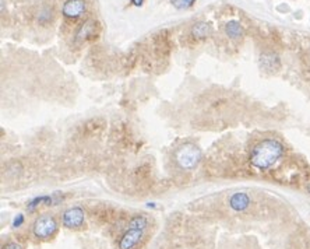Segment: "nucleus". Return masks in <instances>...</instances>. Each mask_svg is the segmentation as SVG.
Returning <instances> with one entry per match:
<instances>
[{
  "label": "nucleus",
  "mask_w": 310,
  "mask_h": 249,
  "mask_svg": "<svg viewBox=\"0 0 310 249\" xmlns=\"http://www.w3.org/2000/svg\"><path fill=\"white\" fill-rule=\"evenodd\" d=\"M3 249H21V245L17 242H9L7 245H4Z\"/></svg>",
  "instance_id": "15"
},
{
  "label": "nucleus",
  "mask_w": 310,
  "mask_h": 249,
  "mask_svg": "<svg viewBox=\"0 0 310 249\" xmlns=\"http://www.w3.org/2000/svg\"><path fill=\"white\" fill-rule=\"evenodd\" d=\"M131 1H133V4H134V6H141L144 0H131Z\"/></svg>",
  "instance_id": "16"
},
{
  "label": "nucleus",
  "mask_w": 310,
  "mask_h": 249,
  "mask_svg": "<svg viewBox=\"0 0 310 249\" xmlns=\"http://www.w3.org/2000/svg\"><path fill=\"white\" fill-rule=\"evenodd\" d=\"M308 189H309V194H310V185H309V186H308Z\"/></svg>",
  "instance_id": "17"
},
{
  "label": "nucleus",
  "mask_w": 310,
  "mask_h": 249,
  "mask_svg": "<svg viewBox=\"0 0 310 249\" xmlns=\"http://www.w3.org/2000/svg\"><path fill=\"white\" fill-rule=\"evenodd\" d=\"M225 32H227L228 37L236 39V38L242 37L243 28H242V26H240L237 21H229L228 24L225 26Z\"/></svg>",
  "instance_id": "11"
},
{
  "label": "nucleus",
  "mask_w": 310,
  "mask_h": 249,
  "mask_svg": "<svg viewBox=\"0 0 310 249\" xmlns=\"http://www.w3.org/2000/svg\"><path fill=\"white\" fill-rule=\"evenodd\" d=\"M23 222H24V216H23V214H19V216L14 219V221H13V227L19 228V227L23 225Z\"/></svg>",
  "instance_id": "14"
},
{
  "label": "nucleus",
  "mask_w": 310,
  "mask_h": 249,
  "mask_svg": "<svg viewBox=\"0 0 310 249\" xmlns=\"http://www.w3.org/2000/svg\"><path fill=\"white\" fill-rule=\"evenodd\" d=\"M95 27H97L95 21H92V20L85 21L81 27H80V29L77 31L76 39L80 42V41H85V39H88L90 37H94V34H95Z\"/></svg>",
  "instance_id": "8"
},
{
  "label": "nucleus",
  "mask_w": 310,
  "mask_h": 249,
  "mask_svg": "<svg viewBox=\"0 0 310 249\" xmlns=\"http://www.w3.org/2000/svg\"><path fill=\"white\" fill-rule=\"evenodd\" d=\"M143 238V230L129 228L119 241V249H133Z\"/></svg>",
  "instance_id": "6"
},
{
  "label": "nucleus",
  "mask_w": 310,
  "mask_h": 249,
  "mask_svg": "<svg viewBox=\"0 0 310 249\" xmlns=\"http://www.w3.org/2000/svg\"><path fill=\"white\" fill-rule=\"evenodd\" d=\"M62 11L67 19H77L85 11V0H67L64 1Z\"/></svg>",
  "instance_id": "5"
},
{
  "label": "nucleus",
  "mask_w": 310,
  "mask_h": 249,
  "mask_svg": "<svg viewBox=\"0 0 310 249\" xmlns=\"http://www.w3.org/2000/svg\"><path fill=\"white\" fill-rule=\"evenodd\" d=\"M32 231H34V235L39 240H48L55 235V232L57 231V224L52 216L44 214L35 220Z\"/></svg>",
  "instance_id": "3"
},
{
  "label": "nucleus",
  "mask_w": 310,
  "mask_h": 249,
  "mask_svg": "<svg viewBox=\"0 0 310 249\" xmlns=\"http://www.w3.org/2000/svg\"><path fill=\"white\" fill-rule=\"evenodd\" d=\"M283 144L277 140L268 138L260 141L250 153V164L257 169H268L283 157Z\"/></svg>",
  "instance_id": "1"
},
{
  "label": "nucleus",
  "mask_w": 310,
  "mask_h": 249,
  "mask_svg": "<svg viewBox=\"0 0 310 249\" xmlns=\"http://www.w3.org/2000/svg\"><path fill=\"white\" fill-rule=\"evenodd\" d=\"M194 1H196V0H172L175 7L179 10H184L192 7L193 4H194Z\"/></svg>",
  "instance_id": "13"
},
{
  "label": "nucleus",
  "mask_w": 310,
  "mask_h": 249,
  "mask_svg": "<svg viewBox=\"0 0 310 249\" xmlns=\"http://www.w3.org/2000/svg\"><path fill=\"white\" fill-rule=\"evenodd\" d=\"M178 164L182 166L183 169H194L199 166L201 160L200 148H197L194 144H184L179 148L175 154Z\"/></svg>",
  "instance_id": "2"
},
{
  "label": "nucleus",
  "mask_w": 310,
  "mask_h": 249,
  "mask_svg": "<svg viewBox=\"0 0 310 249\" xmlns=\"http://www.w3.org/2000/svg\"><path fill=\"white\" fill-rule=\"evenodd\" d=\"M249 204H250V197H249V194H243V192H237V194H232L231 199H229V206L235 212L246 210Z\"/></svg>",
  "instance_id": "7"
},
{
  "label": "nucleus",
  "mask_w": 310,
  "mask_h": 249,
  "mask_svg": "<svg viewBox=\"0 0 310 249\" xmlns=\"http://www.w3.org/2000/svg\"><path fill=\"white\" fill-rule=\"evenodd\" d=\"M85 219V213L81 207H72L69 210H66L63 214V225L66 228H80L84 224Z\"/></svg>",
  "instance_id": "4"
},
{
  "label": "nucleus",
  "mask_w": 310,
  "mask_h": 249,
  "mask_svg": "<svg viewBox=\"0 0 310 249\" xmlns=\"http://www.w3.org/2000/svg\"><path fill=\"white\" fill-rule=\"evenodd\" d=\"M147 219L144 216H134L130 221H129L128 227L131 230H144L147 227Z\"/></svg>",
  "instance_id": "12"
},
{
  "label": "nucleus",
  "mask_w": 310,
  "mask_h": 249,
  "mask_svg": "<svg viewBox=\"0 0 310 249\" xmlns=\"http://www.w3.org/2000/svg\"><path fill=\"white\" fill-rule=\"evenodd\" d=\"M261 65L264 66L267 70H275L280 67V59L274 54H264L261 55Z\"/></svg>",
  "instance_id": "10"
},
{
  "label": "nucleus",
  "mask_w": 310,
  "mask_h": 249,
  "mask_svg": "<svg viewBox=\"0 0 310 249\" xmlns=\"http://www.w3.org/2000/svg\"><path fill=\"white\" fill-rule=\"evenodd\" d=\"M192 34L193 37L197 38V39L207 38L211 34L210 24H207V23H197V24H194V27L192 29Z\"/></svg>",
  "instance_id": "9"
}]
</instances>
